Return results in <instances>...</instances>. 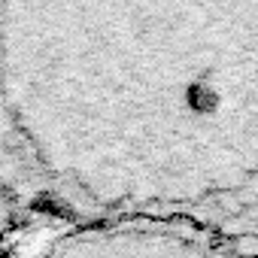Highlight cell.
I'll use <instances>...</instances> for the list:
<instances>
[{"instance_id":"6da1fadb","label":"cell","mask_w":258,"mask_h":258,"mask_svg":"<svg viewBox=\"0 0 258 258\" xmlns=\"http://www.w3.org/2000/svg\"><path fill=\"white\" fill-rule=\"evenodd\" d=\"M231 246L240 258H258V234H237Z\"/></svg>"}]
</instances>
